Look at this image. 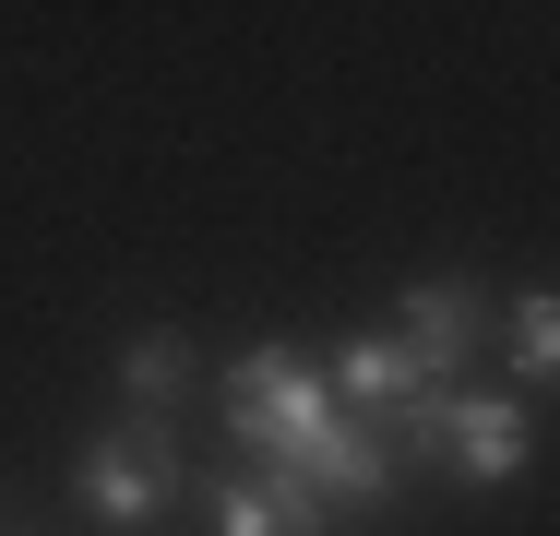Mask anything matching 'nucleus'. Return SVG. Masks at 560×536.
<instances>
[{
  "instance_id": "obj_2",
  "label": "nucleus",
  "mask_w": 560,
  "mask_h": 536,
  "mask_svg": "<svg viewBox=\"0 0 560 536\" xmlns=\"http://www.w3.org/2000/svg\"><path fill=\"white\" fill-rule=\"evenodd\" d=\"M72 501H84V513H96L108 536H143V525H167V513L191 501L179 429H155V418H119L108 441H84V453H72Z\"/></svg>"
},
{
  "instance_id": "obj_1",
  "label": "nucleus",
  "mask_w": 560,
  "mask_h": 536,
  "mask_svg": "<svg viewBox=\"0 0 560 536\" xmlns=\"http://www.w3.org/2000/svg\"><path fill=\"white\" fill-rule=\"evenodd\" d=\"M226 441L250 453V477H275V489H299V501H323V513L394 501V477H406L394 441L346 418L335 382H323L299 346H250V358H226Z\"/></svg>"
},
{
  "instance_id": "obj_5",
  "label": "nucleus",
  "mask_w": 560,
  "mask_h": 536,
  "mask_svg": "<svg viewBox=\"0 0 560 536\" xmlns=\"http://www.w3.org/2000/svg\"><path fill=\"white\" fill-rule=\"evenodd\" d=\"M179 394H191V334H179V322H143V334L119 346V406L167 429V406H179Z\"/></svg>"
},
{
  "instance_id": "obj_6",
  "label": "nucleus",
  "mask_w": 560,
  "mask_h": 536,
  "mask_svg": "<svg viewBox=\"0 0 560 536\" xmlns=\"http://www.w3.org/2000/svg\"><path fill=\"white\" fill-rule=\"evenodd\" d=\"M203 513H215V536H335V513H323V501L275 489V477H226Z\"/></svg>"
},
{
  "instance_id": "obj_3",
  "label": "nucleus",
  "mask_w": 560,
  "mask_h": 536,
  "mask_svg": "<svg viewBox=\"0 0 560 536\" xmlns=\"http://www.w3.org/2000/svg\"><path fill=\"white\" fill-rule=\"evenodd\" d=\"M489 334H501V299H489L477 275H430V287H406V322H394V346H406L442 394L477 370V346H489Z\"/></svg>"
},
{
  "instance_id": "obj_7",
  "label": "nucleus",
  "mask_w": 560,
  "mask_h": 536,
  "mask_svg": "<svg viewBox=\"0 0 560 536\" xmlns=\"http://www.w3.org/2000/svg\"><path fill=\"white\" fill-rule=\"evenodd\" d=\"M501 358H513V382H525V394L560 382V287H537V299H513V311H501Z\"/></svg>"
},
{
  "instance_id": "obj_4",
  "label": "nucleus",
  "mask_w": 560,
  "mask_h": 536,
  "mask_svg": "<svg viewBox=\"0 0 560 536\" xmlns=\"http://www.w3.org/2000/svg\"><path fill=\"white\" fill-rule=\"evenodd\" d=\"M430 465H453L465 489H513L525 477V394H442V429H430Z\"/></svg>"
}]
</instances>
